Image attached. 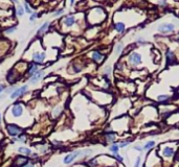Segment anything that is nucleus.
<instances>
[{
	"instance_id": "33",
	"label": "nucleus",
	"mask_w": 179,
	"mask_h": 167,
	"mask_svg": "<svg viewBox=\"0 0 179 167\" xmlns=\"http://www.w3.org/2000/svg\"><path fill=\"white\" fill-rule=\"evenodd\" d=\"M63 13V9H60V11H58V12H56V14H55V16H59V15H61Z\"/></svg>"
},
{
	"instance_id": "19",
	"label": "nucleus",
	"mask_w": 179,
	"mask_h": 167,
	"mask_svg": "<svg viewBox=\"0 0 179 167\" xmlns=\"http://www.w3.org/2000/svg\"><path fill=\"white\" fill-rule=\"evenodd\" d=\"M154 145H155V142H154V141H150V142H148V143L144 146V149H150V148L153 147Z\"/></svg>"
},
{
	"instance_id": "23",
	"label": "nucleus",
	"mask_w": 179,
	"mask_h": 167,
	"mask_svg": "<svg viewBox=\"0 0 179 167\" xmlns=\"http://www.w3.org/2000/svg\"><path fill=\"white\" fill-rule=\"evenodd\" d=\"M121 49H122V44L121 43H119V45H117V47H116V54H119L120 53V51H121Z\"/></svg>"
},
{
	"instance_id": "7",
	"label": "nucleus",
	"mask_w": 179,
	"mask_h": 167,
	"mask_svg": "<svg viewBox=\"0 0 179 167\" xmlns=\"http://www.w3.org/2000/svg\"><path fill=\"white\" fill-rule=\"evenodd\" d=\"M33 59L36 63L41 64V63H43V61L45 59V53L44 52H35L33 55Z\"/></svg>"
},
{
	"instance_id": "4",
	"label": "nucleus",
	"mask_w": 179,
	"mask_h": 167,
	"mask_svg": "<svg viewBox=\"0 0 179 167\" xmlns=\"http://www.w3.org/2000/svg\"><path fill=\"white\" fill-rule=\"evenodd\" d=\"M129 62L133 65H138L141 63V55L137 52H133L129 57Z\"/></svg>"
},
{
	"instance_id": "35",
	"label": "nucleus",
	"mask_w": 179,
	"mask_h": 167,
	"mask_svg": "<svg viewBox=\"0 0 179 167\" xmlns=\"http://www.w3.org/2000/svg\"><path fill=\"white\" fill-rule=\"evenodd\" d=\"M159 4H161V5H167V2L166 1H160Z\"/></svg>"
},
{
	"instance_id": "27",
	"label": "nucleus",
	"mask_w": 179,
	"mask_h": 167,
	"mask_svg": "<svg viewBox=\"0 0 179 167\" xmlns=\"http://www.w3.org/2000/svg\"><path fill=\"white\" fill-rule=\"evenodd\" d=\"M139 165H140V157H138V158L136 159V162H135L134 167H139Z\"/></svg>"
},
{
	"instance_id": "28",
	"label": "nucleus",
	"mask_w": 179,
	"mask_h": 167,
	"mask_svg": "<svg viewBox=\"0 0 179 167\" xmlns=\"http://www.w3.org/2000/svg\"><path fill=\"white\" fill-rule=\"evenodd\" d=\"M36 18H37V14H36V13H34V14H32V15H30L29 20H30V21H34V20H35Z\"/></svg>"
},
{
	"instance_id": "24",
	"label": "nucleus",
	"mask_w": 179,
	"mask_h": 167,
	"mask_svg": "<svg viewBox=\"0 0 179 167\" xmlns=\"http://www.w3.org/2000/svg\"><path fill=\"white\" fill-rule=\"evenodd\" d=\"M24 7H25V12L28 13V14H32V11H30V8H29V6H28L27 2H24Z\"/></svg>"
},
{
	"instance_id": "2",
	"label": "nucleus",
	"mask_w": 179,
	"mask_h": 167,
	"mask_svg": "<svg viewBox=\"0 0 179 167\" xmlns=\"http://www.w3.org/2000/svg\"><path fill=\"white\" fill-rule=\"evenodd\" d=\"M27 89H28L27 86H22V87L16 89V90H15L14 92L11 94V98H12V99H15V98H17V97H20V96L23 95L25 92H26Z\"/></svg>"
},
{
	"instance_id": "18",
	"label": "nucleus",
	"mask_w": 179,
	"mask_h": 167,
	"mask_svg": "<svg viewBox=\"0 0 179 167\" xmlns=\"http://www.w3.org/2000/svg\"><path fill=\"white\" fill-rule=\"evenodd\" d=\"M106 138L108 141H110V142H113L115 140V135L114 134H106Z\"/></svg>"
},
{
	"instance_id": "31",
	"label": "nucleus",
	"mask_w": 179,
	"mask_h": 167,
	"mask_svg": "<svg viewBox=\"0 0 179 167\" xmlns=\"http://www.w3.org/2000/svg\"><path fill=\"white\" fill-rule=\"evenodd\" d=\"M15 30H16V27H12V28H8V29L6 30V33H9L15 32Z\"/></svg>"
},
{
	"instance_id": "34",
	"label": "nucleus",
	"mask_w": 179,
	"mask_h": 167,
	"mask_svg": "<svg viewBox=\"0 0 179 167\" xmlns=\"http://www.w3.org/2000/svg\"><path fill=\"white\" fill-rule=\"evenodd\" d=\"M3 89H4V87L0 85V93H2V92H3Z\"/></svg>"
},
{
	"instance_id": "32",
	"label": "nucleus",
	"mask_w": 179,
	"mask_h": 167,
	"mask_svg": "<svg viewBox=\"0 0 179 167\" xmlns=\"http://www.w3.org/2000/svg\"><path fill=\"white\" fill-rule=\"evenodd\" d=\"M23 167H34V164H33V163H29V162H27V163L25 164Z\"/></svg>"
},
{
	"instance_id": "14",
	"label": "nucleus",
	"mask_w": 179,
	"mask_h": 167,
	"mask_svg": "<svg viewBox=\"0 0 179 167\" xmlns=\"http://www.w3.org/2000/svg\"><path fill=\"white\" fill-rule=\"evenodd\" d=\"M18 151L20 154H23L25 156H28V155H32V150L26 148V147H19L18 148Z\"/></svg>"
},
{
	"instance_id": "30",
	"label": "nucleus",
	"mask_w": 179,
	"mask_h": 167,
	"mask_svg": "<svg viewBox=\"0 0 179 167\" xmlns=\"http://www.w3.org/2000/svg\"><path fill=\"white\" fill-rule=\"evenodd\" d=\"M134 149H136V150H138V151H142V148L141 146H138V145H136V146H134Z\"/></svg>"
},
{
	"instance_id": "10",
	"label": "nucleus",
	"mask_w": 179,
	"mask_h": 167,
	"mask_svg": "<svg viewBox=\"0 0 179 167\" xmlns=\"http://www.w3.org/2000/svg\"><path fill=\"white\" fill-rule=\"evenodd\" d=\"M75 22V19L74 17L72 16H69V17H66L64 19V24L66 25V26H71V25H73Z\"/></svg>"
},
{
	"instance_id": "17",
	"label": "nucleus",
	"mask_w": 179,
	"mask_h": 167,
	"mask_svg": "<svg viewBox=\"0 0 179 167\" xmlns=\"http://www.w3.org/2000/svg\"><path fill=\"white\" fill-rule=\"evenodd\" d=\"M119 145H116V144H113L112 146H110V150H111L114 155H116L117 153H119Z\"/></svg>"
},
{
	"instance_id": "26",
	"label": "nucleus",
	"mask_w": 179,
	"mask_h": 167,
	"mask_svg": "<svg viewBox=\"0 0 179 167\" xmlns=\"http://www.w3.org/2000/svg\"><path fill=\"white\" fill-rule=\"evenodd\" d=\"M129 143H130V141H129V140H128V141H124V142H121V143L119 145V147H125V146H127Z\"/></svg>"
},
{
	"instance_id": "16",
	"label": "nucleus",
	"mask_w": 179,
	"mask_h": 167,
	"mask_svg": "<svg viewBox=\"0 0 179 167\" xmlns=\"http://www.w3.org/2000/svg\"><path fill=\"white\" fill-rule=\"evenodd\" d=\"M47 27H48V22H45L42 26H41L40 28H39V30H38V36H41V34H42L45 30L47 29Z\"/></svg>"
},
{
	"instance_id": "1",
	"label": "nucleus",
	"mask_w": 179,
	"mask_h": 167,
	"mask_svg": "<svg viewBox=\"0 0 179 167\" xmlns=\"http://www.w3.org/2000/svg\"><path fill=\"white\" fill-rule=\"evenodd\" d=\"M6 130L8 132V134L13 136V137H15V136H18L22 133V129H20L19 126L17 125H15V124H8L6 126Z\"/></svg>"
},
{
	"instance_id": "6",
	"label": "nucleus",
	"mask_w": 179,
	"mask_h": 167,
	"mask_svg": "<svg viewBox=\"0 0 179 167\" xmlns=\"http://www.w3.org/2000/svg\"><path fill=\"white\" fill-rule=\"evenodd\" d=\"M12 113L15 117H19L23 113V109L21 107V104H14V107L12 108Z\"/></svg>"
},
{
	"instance_id": "9",
	"label": "nucleus",
	"mask_w": 179,
	"mask_h": 167,
	"mask_svg": "<svg viewBox=\"0 0 179 167\" xmlns=\"http://www.w3.org/2000/svg\"><path fill=\"white\" fill-rule=\"evenodd\" d=\"M43 74H44V72H43V71H40V72H37L36 74H34L33 76L29 78V83H32V84H33V83H37L38 80L43 76Z\"/></svg>"
},
{
	"instance_id": "12",
	"label": "nucleus",
	"mask_w": 179,
	"mask_h": 167,
	"mask_svg": "<svg viewBox=\"0 0 179 167\" xmlns=\"http://www.w3.org/2000/svg\"><path fill=\"white\" fill-rule=\"evenodd\" d=\"M114 27H115V29H116L119 33H124V32H125V24H124V23H121V22L115 23Z\"/></svg>"
},
{
	"instance_id": "8",
	"label": "nucleus",
	"mask_w": 179,
	"mask_h": 167,
	"mask_svg": "<svg viewBox=\"0 0 179 167\" xmlns=\"http://www.w3.org/2000/svg\"><path fill=\"white\" fill-rule=\"evenodd\" d=\"M27 163V159L25 157H17L15 160V166L16 167H23Z\"/></svg>"
},
{
	"instance_id": "36",
	"label": "nucleus",
	"mask_w": 179,
	"mask_h": 167,
	"mask_svg": "<svg viewBox=\"0 0 179 167\" xmlns=\"http://www.w3.org/2000/svg\"><path fill=\"white\" fill-rule=\"evenodd\" d=\"M175 41H176V42H178V43H179V34H178V37H177V38H176V39H175Z\"/></svg>"
},
{
	"instance_id": "13",
	"label": "nucleus",
	"mask_w": 179,
	"mask_h": 167,
	"mask_svg": "<svg viewBox=\"0 0 179 167\" xmlns=\"http://www.w3.org/2000/svg\"><path fill=\"white\" fill-rule=\"evenodd\" d=\"M92 59L95 61V62H101L102 60H103V55H102L99 51H94L93 53H92Z\"/></svg>"
},
{
	"instance_id": "3",
	"label": "nucleus",
	"mask_w": 179,
	"mask_h": 167,
	"mask_svg": "<svg viewBox=\"0 0 179 167\" xmlns=\"http://www.w3.org/2000/svg\"><path fill=\"white\" fill-rule=\"evenodd\" d=\"M80 155H82V151H80V150L73 151V153H71V154L67 155V156H66L65 158H64V163H65V164H69V163H71V162H72L74 159L78 158Z\"/></svg>"
},
{
	"instance_id": "5",
	"label": "nucleus",
	"mask_w": 179,
	"mask_h": 167,
	"mask_svg": "<svg viewBox=\"0 0 179 167\" xmlns=\"http://www.w3.org/2000/svg\"><path fill=\"white\" fill-rule=\"evenodd\" d=\"M175 29V26L174 24H162L158 27V30L160 33H169V32H173Z\"/></svg>"
},
{
	"instance_id": "37",
	"label": "nucleus",
	"mask_w": 179,
	"mask_h": 167,
	"mask_svg": "<svg viewBox=\"0 0 179 167\" xmlns=\"http://www.w3.org/2000/svg\"><path fill=\"white\" fill-rule=\"evenodd\" d=\"M0 123H1V114H0Z\"/></svg>"
},
{
	"instance_id": "38",
	"label": "nucleus",
	"mask_w": 179,
	"mask_h": 167,
	"mask_svg": "<svg viewBox=\"0 0 179 167\" xmlns=\"http://www.w3.org/2000/svg\"><path fill=\"white\" fill-rule=\"evenodd\" d=\"M145 167H147V166H145Z\"/></svg>"
},
{
	"instance_id": "21",
	"label": "nucleus",
	"mask_w": 179,
	"mask_h": 167,
	"mask_svg": "<svg viewBox=\"0 0 179 167\" xmlns=\"http://www.w3.org/2000/svg\"><path fill=\"white\" fill-rule=\"evenodd\" d=\"M169 99V96L168 95H160V96H158V100L159 101H166V100H168Z\"/></svg>"
},
{
	"instance_id": "22",
	"label": "nucleus",
	"mask_w": 179,
	"mask_h": 167,
	"mask_svg": "<svg viewBox=\"0 0 179 167\" xmlns=\"http://www.w3.org/2000/svg\"><path fill=\"white\" fill-rule=\"evenodd\" d=\"M23 13H24V8L19 5L18 8H17V15H18V16H22Z\"/></svg>"
},
{
	"instance_id": "20",
	"label": "nucleus",
	"mask_w": 179,
	"mask_h": 167,
	"mask_svg": "<svg viewBox=\"0 0 179 167\" xmlns=\"http://www.w3.org/2000/svg\"><path fill=\"white\" fill-rule=\"evenodd\" d=\"M36 72H37V66H36V65H33L32 67H30V69H29V74L33 76L34 74H36Z\"/></svg>"
},
{
	"instance_id": "11",
	"label": "nucleus",
	"mask_w": 179,
	"mask_h": 167,
	"mask_svg": "<svg viewBox=\"0 0 179 167\" xmlns=\"http://www.w3.org/2000/svg\"><path fill=\"white\" fill-rule=\"evenodd\" d=\"M162 154H163V156H165V157H168V158H169V157H172L174 155V149L172 147H166L165 149H163Z\"/></svg>"
},
{
	"instance_id": "15",
	"label": "nucleus",
	"mask_w": 179,
	"mask_h": 167,
	"mask_svg": "<svg viewBox=\"0 0 179 167\" xmlns=\"http://www.w3.org/2000/svg\"><path fill=\"white\" fill-rule=\"evenodd\" d=\"M167 58H168V61L170 63H173L175 61V55L174 53L171 51V50H167Z\"/></svg>"
},
{
	"instance_id": "29",
	"label": "nucleus",
	"mask_w": 179,
	"mask_h": 167,
	"mask_svg": "<svg viewBox=\"0 0 179 167\" xmlns=\"http://www.w3.org/2000/svg\"><path fill=\"white\" fill-rule=\"evenodd\" d=\"M114 156H115V158H116L117 160H119V162H122V157H120L119 154H116V155H114Z\"/></svg>"
},
{
	"instance_id": "25",
	"label": "nucleus",
	"mask_w": 179,
	"mask_h": 167,
	"mask_svg": "<svg viewBox=\"0 0 179 167\" xmlns=\"http://www.w3.org/2000/svg\"><path fill=\"white\" fill-rule=\"evenodd\" d=\"M96 164H98V163H96V160H95V159L90 160V161H89V165H90L91 167H95V166H96Z\"/></svg>"
}]
</instances>
